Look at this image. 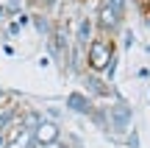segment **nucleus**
<instances>
[{
    "label": "nucleus",
    "instance_id": "obj_7",
    "mask_svg": "<svg viewBox=\"0 0 150 148\" xmlns=\"http://www.w3.org/2000/svg\"><path fill=\"white\" fill-rule=\"evenodd\" d=\"M20 112H22V106L14 104V101L6 104V106H0V134H6L17 120H20Z\"/></svg>",
    "mask_w": 150,
    "mask_h": 148
},
{
    "label": "nucleus",
    "instance_id": "obj_12",
    "mask_svg": "<svg viewBox=\"0 0 150 148\" xmlns=\"http://www.w3.org/2000/svg\"><path fill=\"white\" fill-rule=\"evenodd\" d=\"M106 3L111 6V9L117 11V14H122V17H125V0H106Z\"/></svg>",
    "mask_w": 150,
    "mask_h": 148
},
{
    "label": "nucleus",
    "instance_id": "obj_1",
    "mask_svg": "<svg viewBox=\"0 0 150 148\" xmlns=\"http://www.w3.org/2000/svg\"><path fill=\"white\" fill-rule=\"evenodd\" d=\"M117 56V45H114L111 36H103V34H95V39L89 42V48L83 50V64L89 73H97L103 76V70L108 67V61Z\"/></svg>",
    "mask_w": 150,
    "mask_h": 148
},
{
    "label": "nucleus",
    "instance_id": "obj_2",
    "mask_svg": "<svg viewBox=\"0 0 150 148\" xmlns=\"http://www.w3.org/2000/svg\"><path fill=\"white\" fill-rule=\"evenodd\" d=\"M92 22H95V31H97V34L114 39V34H120V28H122V14H117V11H114L106 0H100V3H97V9H95Z\"/></svg>",
    "mask_w": 150,
    "mask_h": 148
},
{
    "label": "nucleus",
    "instance_id": "obj_10",
    "mask_svg": "<svg viewBox=\"0 0 150 148\" xmlns=\"http://www.w3.org/2000/svg\"><path fill=\"white\" fill-rule=\"evenodd\" d=\"M45 117H47V120L61 123V120H64V109H56V106H50V109H45Z\"/></svg>",
    "mask_w": 150,
    "mask_h": 148
},
{
    "label": "nucleus",
    "instance_id": "obj_3",
    "mask_svg": "<svg viewBox=\"0 0 150 148\" xmlns=\"http://www.w3.org/2000/svg\"><path fill=\"white\" fill-rule=\"evenodd\" d=\"M81 81H83V92L89 95L92 101H95V98H120V92L111 87V81H106V78L97 76V73L86 70L83 76H81Z\"/></svg>",
    "mask_w": 150,
    "mask_h": 148
},
{
    "label": "nucleus",
    "instance_id": "obj_5",
    "mask_svg": "<svg viewBox=\"0 0 150 148\" xmlns=\"http://www.w3.org/2000/svg\"><path fill=\"white\" fill-rule=\"evenodd\" d=\"M33 140H36V145H47V143H59V140H64V126L56 120H47L45 117L42 123H39L36 129H33Z\"/></svg>",
    "mask_w": 150,
    "mask_h": 148
},
{
    "label": "nucleus",
    "instance_id": "obj_17",
    "mask_svg": "<svg viewBox=\"0 0 150 148\" xmlns=\"http://www.w3.org/2000/svg\"><path fill=\"white\" fill-rule=\"evenodd\" d=\"M64 3H70V6H78V3H81V0H64Z\"/></svg>",
    "mask_w": 150,
    "mask_h": 148
},
{
    "label": "nucleus",
    "instance_id": "obj_14",
    "mask_svg": "<svg viewBox=\"0 0 150 148\" xmlns=\"http://www.w3.org/2000/svg\"><path fill=\"white\" fill-rule=\"evenodd\" d=\"M11 98H17V95H14V92H8V89H3V87H0V106H6V104H8Z\"/></svg>",
    "mask_w": 150,
    "mask_h": 148
},
{
    "label": "nucleus",
    "instance_id": "obj_13",
    "mask_svg": "<svg viewBox=\"0 0 150 148\" xmlns=\"http://www.w3.org/2000/svg\"><path fill=\"white\" fill-rule=\"evenodd\" d=\"M17 22H20V28H28V25H31V11H22V14H17Z\"/></svg>",
    "mask_w": 150,
    "mask_h": 148
},
{
    "label": "nucleus",
    "instance_id": "obj_6",
    "mask_svg": "<svg viewBox=\"0 0 150 148\" xmlns=\"http://www.w3.org/2000/svg\"><path fill=\"white\" fill-rule=\"evenodd\" d=\"M31 25L36 28V34L39 36H53V31H56V17H50V14H45V11H31Z\"/></svg>",
    "mask_w": 150,
    "mask_h": 148
},
{
    "label": "nucleus",
    "instance_id": "obj_18",
    "mask_svg": "<svg viewBox=\"0 0 150 148\" xmlns=\"http://www.w3.org/2000/svg\"><path fill=\"white\" fill-rule=\"evenodd\" d=\"M81 3H86V0H81Z\"/></svg>",
    "mask_w": 150,
    "mask_h": 148
},
{
    "label": "nucleus",
    "instance_id": "obj_15",
    "mask_svg": "<svg viewBox=\"0 0 150 148\" xmlns=\"http://www.w3.org/2000/svg\"><path fill=\"white\" fill-rule=\"evenodd\" d=\"M39 148H70V145L64 140H59V143H47V145H39Z\"/></svg>",
    "mask_w": 150,
    "mask_h": 148
},
{
    "label": "nucleus",
    "instance_id": "obj_9",
    "mask_svg": "<svg viewBox=\"0 0 150 148\" xmlns=\"http://www.w3.org/2000/svg\"><path fill=\"white\" fill-rule=\"evenodd\" d=\"M61 3H64V0H39V3H36V11H45V14H50V11H56Z\"/></svg>",
    "mask_w": 150,
    "mask_h": 148
},
{
    "label": "nucleus",
    "instance_id": "obj_4",
    "mask_svg": "<svg viewBox=\"0 0 150 148\" xmlns=\"http://www.w3.org/2000/svg\"><path fill=\"white\" fill-rule=\"evenodd\" d=\"M64 109H67V112H72V115H78V117H92V112L97 109V104H95V101H92L86 92H78V89H72V92L64 98Z\"/></svg>",
    "mask_w": 150,
    "mask_h": 148
},
{
    "label": "nucleus",
    "instance_id": "obj_8",
    "mask_svg": "<svg viewBox=\"0 0 150 148\" xmlns=\"http://www.w3.org/2000/svg\"><path fill=\"white\" fill-rule=\"evenodd\" d=\"M3 9H6L8 20H17V14L25 11V0H3Z\"/></svg>",
    "mask_w": 150,
    "mask_h": 148
},
{
    "label": "nucleus",
    "instance_id": "obj_16",
    "mask_svg": "<svg viewBox=\"0 0 150 148\" xmlns=\"http://www.w3.org/2000/svg\"><path fill=\"white\" fill-rule=\"evenodd\" d=\"M3 17H6V9H3V3H0V20H3Z\"/></svg>",
    "mask_w": 150,
    "mask_h": 148
},
{
    "label": "nucleus",
    "instance_id": "obj_11",
    "mask_svg": "<svg viewBox=\"0 0 150 148\" xmlns=\"http://www.w3.org/2000/svg\"><path fill=\"white\" fill-rule=\"evenodd\" d=\"M20 34H22L20 22H17V20H8V25H6V36H11V39H14V36H20Z\"/></svg>",
    "mask_w": 150,
    "mask_h": 148
}]
</instances>
